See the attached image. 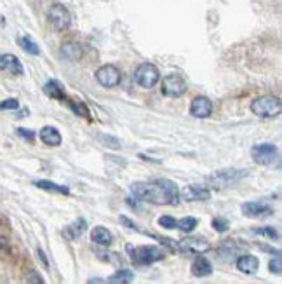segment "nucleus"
<instances>
[{"instance_id": "nucleus-5", "label": "nucleus", "mask_w": 282, "mask_h": 284, "mask_svg": "<svg viewBox=\"0 0 282 284\" xmlns=\"http://www.w3.org/2000/svg\"><path fill=\"white\" fill-rule=\"evenodd\" d=\"M160 81V72L153 63H141L134 70V82L143 89H152Z\"/></svg>"}, {"instance_id": "nucleus-9", "label": "nucleus", "mask_w": 282, "mask_h": 284, "mask_svg": "<svg viewBox=\"0 0 282 284\" xmlns=\"http://www.w3.org/2000/svg\"><path fill=\"white\" fill-rule=\"evenodd\" d=\"M186 89H188V86H186L185 79L181 77V75L173 73L162 79V94L164 96L180 98V96H183L186 93Z\"/></svg>"}, {"instance_id": "nucleus-34", "label": "nucleus", "mask_w": 282, "mask_h": 284, "mask_svg": "<svg viewBox=\"0 0 282 284\" xmlns=\"http://www.w3.org/2000/svg\"><path fill=\"white\" fill-rule=\"evenodd\" d=\"M26 284H45L42 275H40L37 270H30V272L26 274Z\"/></svg>"}, {"instance_id": "nucleus-19", "label": "nucleus", "mask_w": 282, "mask_h": 284, "mask_svg": "<svg viewBox=\"0 0 282 284\" xmlns=\"http://www.w3.org/2000/svg\"><path fill=\"white\" fill-rule=\"evenodd\" d=\"M91 241L99 246H110L111 241H114V236L106 227H94L93 232H91Z\"/></svg>"}, {"instance_id": "nucleus-1", "label": "nucleus", "mask_w": 282, "mask_h": 284, "mask_svg": "<svg viewBox=\"0 0 282 284\" xmlns=\"http://www.w3.org/2000/svg\"><path fill=\"white\" fill-rule=\"evenodd\" d=\"M131 194L134 199L150 202L155 206H178L180 190L171 179H155V182H136L131 185Z\"/></svg>"}, {"instance_id": "nucleus-29", "label": "nucleus", "mask_w": 282, "mask_h": 284, "mask_svg": "<svg viewBox=\"0 0 282 284\" xmlns=\"http://www.w3.org/2000/svg\"><path fill=\"white\" fill-rule=\"evenodd\" d=\"M252 232L258 234V236H265V237H268V239H275V241H279V239H280L279 232H277L273 227H260V228H252Z\"/></svg>"}, {"instance_id": "nucleus-27", "label": "nucleus", "mask_w": 282, "mask_h": 284, "mask_svg": "<svg viewBox=\"0 0 282 284\" xmlns=\"http://www.w3.org/2000/svg\"><path fill=\"white\" fill-rule=\"evenodd\" d=\"M68 101V107L72 108V112L78 117H84V119H91V114H89V108H87L86 103L82 101H73V99H66Z\"/></svg>"}, {"instance_id": "nucleus-16", "label": "nucleus", "mask_w": 282, "mask_h": 284, "mask_svg": "<svg viewBox=\"0 0 282 284\" xmlns=\"http://www.w3.org/2000/svg\"><path fill=\"white\" fill-rule=\"evenodd\" d=\"M39 136H40V140H42V143L47 145V147H60L61 141H63V138H61L60 131H58L56 127H52V126L42 127V129H40V133H39Z\"/></svg>"}, {"instance_id": "nucleus-25", "label": "nucleus", "mask_w": 282, "mask_h": 284, "mask_svg": "<svg viewBox=\"0 0 282 284\" xmlns=\"http://www.w3.org/2000/svg\"><path fill=\"white\" fill-rule=\"evenodd\" d=\"M18 45L23 49V51H26L28 54H33V56H39L40 54V47L37 45V42H33L32 37L28 35H23V37H18Z\"/></svg>"}, {"instance_id": "nucleus-11", "label": "nucleus", "mask_w": 282, "mask_h": 284, "mask_svg": "<svg viewBox=\"0 0 282 284\" xmlns=\"http://www.w3.org/2000/svg\"><path fill=\"white\" fill-rule=\"evenodd\" d=\"M180 197L183 200H188V202H193V200L204 202V200L211 199V190L207 189L206 185H197L195 183V185L185 187V189L180 192Z\"/></svg>"}, {"instance_id": "nucleus-14", "label": "nucleus", "mask_w": 282, "mask_h": 284, "mask_svg": "<svg viewBox=\"0 0 282 284\" xmlns=\"http://www.w3.org/2000/svg\"><path fill=\"white\" fill-rule=\"evenodd\" d=\"M0 70H7L12 75H24V68L19 58L11 53L0 54Z\"/></svg>"}, {"instance_id": "nucleus-32", "label": "nucleus", "mask_w": 282, "mask_h": 284, "mask_svg": "<svg viewBox=\"0 0 282 284\" xmlns=\"http://www.w3.org/2000/svg\"><path fill=\"white\" fill-rule=\"evenodd\" d=\"M268 269H270V272H273L275 275H280V272H282V260H280V254H277L275 258H272L270 263H268Z\"/></svg>"}, {"instance_id": "nucleus-30", "label": "nucleus", "mask_w": 282, "mask_h": 284, "mask_svg": "<svg viewBox=\"0 0 282 284\" xmlns=\"http://www.w3.org/2000/svg\"><path fill=\"white\" fill-rule=\"evenodd\" d=\"M18 108H19V101L16 98H9V99H4V101H0V112L18 110Z\"/></svg>"}, {"instance_id": "nucleus-13", "label": "nucleus", "mask_w": 282, "mask_h": 284, "mask_svg": "<svg viewBox=\"0 0 282 284\" xmlns=\"http://www.w3.org/2000/svg\"><path fill=\"white\" fill-rule=\"evenodd\" d=\"M242 213L249 218H268L273 215V208L263 202H246L242 204Z\"/></svg>"}, {"instance_id": "nucleus-6", "label": "nucleus", "mask_w": 282, "mask_h": 284, "mask_svg": "<svg viewBox=\"0 0 282 284\" xmlns=\"http://www.w3.org/2000/svg\"><path fill=\"white\" fill-rule=\"evenodd\" d=\"M47 19H49V24H51L54 30L63 32L70 27V23H72V14H70V11L66 9L63 4H52V6L49 7Z\"/></svg>"}, {"instance_id": "nucleus-23", "label": "nucleus", "mask_w": 282, "mask_h": 284, "mask_svg": "<svg viewBox=\"0 0 282 284\" xmlns=\"http://www.w3.org/2000/svg\"><path fill=\"white\" fill-rule=\"evenodd\" d=\"M134 281V274L129 269H120L119 272H115L111 277L108 279L106 284H131Z\"/></svg>"}, {"instance_id": "nucleus-38", "label": "nucleus", "mask_w": 282, "mask_h": 284, "mask_svg": "<svg viewBox=\"0 0 282 284\" xmlns=\"http://www.w3.org/2000/svg\"><path fill=\"white\" fill-rule=\"evenodd\" d=\"M4 246H6V239H4V237L0 236V248H4Z\"/></svg>"}, {"instance_id": "nucleus-18", "label": "nucleus", "mask_w": 282, "mask_h": 284, "mask_svg": "<svg viewBox=\"0 0 282 284\" xmlns=\"http://www.w3.org/2000/svg\"><path fill=\"white\" fill-rule=\"evenodd\" d=\"M61 54L70 61H78L84 54V49L78 42H65L61 45Z\"/></svg>"}, {"instance_id": "nucleus-20", "label": "nucleus", "mask_w": 282, "mask_h": 284, "mask_svg": "<svg viewBox=\"0 0 282 284\" xmlns=\"http://www.w3.org/2000/svg\"><path fill=\"white\" fill-rule=\"evenodd\" d=\"M44 93L49 96V98L52 99H60V101H65L66 99V94H65V87L60 84L54 79H51V81L47 82V84L44 86Z\"/></svg>"}, {"instance_id": "nucleus-8", "label": "nucleus", "mask_w": 282, "mask_h": 284, "mask_svg": "<svg viewBox=\"0 0 282 284\" xmlns=\"http://www.w3.org/2000/svg\"><path fill=\"white\" fill-rule=\"evenodd\" d=\"M98 84L106 87V89H111V87H117L120 84V79H122V73L115 65H103L99 66L94 73Z\"/></svg>"}, {"instance_id": "nucleus-26", "label": "nucleus", "mask_w": 282, "mask_h": 284, "mask_svg": "<svg viewBox=\"0 0 282 284\" xmlns=\"http://www.w3.org/2000/svg\"><path fill=\"white\" fill-rule=\"evenodd\" d=\"M197 223H199V221H197L195 216H185V218H181V220L176 221V228H180V230L185 232V234H190V232L195 230Z\"/></svg>"}, {"instance_id": "nucleus-12", "label": "nucleus", "mask_w": 282, "mask_h": 284, "mask_svg": "<svg viewBox=\"0 0 282 284\" xmlns=\"http://www.w3.org/2000/svg\"><path fill=\"white\" fill-rule=\"evenodd\" d=\"M190 114L195 119H207L213 114V103L206 96H197V98H193L192 105H190Z\"/></svg>"}, {"instance_id": "nucleus-4", "label": "nucleus", "mask_w": 282, "mask_h": 284, "mask_svg": "<svg viewBox=\"0 0 282 284\" xmlns=\"http://www.w3.org/2000/svg\"><path fill=\"white\" fill-rule=\"evenodd\" d=\"M127 253H129L132 263L136 265H152V263L162 260L165 256L164 249L159 246H139V248H132V244H127Z\"/></svg>"}, {"instance_id": "nucleus-22", "label": "nucleus", "mask_w": 282, "mask_h": 284, "mask_svg": "<svg viewBox=\"0 0 282 284\" xmlns=\"http://www.w3.org/2000/svg\"><path fill=\"white\" fill-rule=\"evenodd\" d=\"M33 185H35L37 189H42L45 192H52V194H61V195H68L70 194L68 187L58 185V183L49 182V179H39V182H33Z\"/></svg>"}, {"instance_id": "nucleus-24", "label": "nucleus", "mask_w": 282, "mask_h": 284, "mask_svg": "<svg viewBox=\"0 0 282 284\" xmlns=\"http://www.w3.org/2000/svg\"><path fill=\"white\" fill-rule=\"evenodd\" d=\"M237 244V241H225L221 244V248H219V256L221 258H225V260H230V258H234V256H237L239 251H240V248L239 246H235Z\"/></svg>"}, {"instance_id": "nucleus-17", "label": "nucleus", "mask_w": 282, "mask_h": 284, "mask_svg": "<svg viewBox=\"0 0 282 284\" xmlns=\"http://www.w3.org/2000/svg\"><path fill=\"white\" fill-rule=\"evenodd\" d=\"M192 274L195 277H207L213 274V263L204 256H197L192 263Z\"/></svg>"}, {"instance_id": "nucleus-33", "label": "nucleus", "mask_w": 282, "mask_h": 284, "mask_svg": "<svg viewBox=\"0 0 282 284\" xmlns=\"http://www.w3.org/2000/svg\"><path fill=\"white\" fill-rule=\"evenodd\" d=\"M211 225H213V228L216 232H227L228 230V221L225 218H219V216H216V218H213V221H211Z\"/></svg>"}, {"instance_id": "nucleus-21", "label": "nucleus", "mask_w": 282, "mask_h": 284, "mask_svg": "<svg viewBox=\"0 0 282 284\" xmlns=\"http://www.w3.org/2000/svg\"><path fill=\"white\" fill-rule=\"evenodd\" d=\"M86 228H87L86 220H84V218H78V220L73 221L72 225H68V227L65 228V230H63V236L66 237V239L73 241V239H77V237H80L82 234L86 232Z\"/></svg>"}, {"instance_id": "nucleus-15", "label": "nucleus", "mask_w": 282, "mask_h": 284, "mask_svg": "<svg viewBox=\"0 0 282 284\" xmlns=\"http://www.w3.org/2000/svg\"><path fill=\"white\" fill-rule=\"evenodd\" d=\"M237 269L240 270L242 274H256L260 269V260L255 256V254H240V256L237 258Z\"/></svg>"}, {"instance_id": "nucleus-28", "label": "nucleus", "mask_w": 282, "mask_h": 284, "mask_svg": "<svg viewBox=\"0 0 282 284\" xmlns=\"http://www.w3.org/2000/svg\"><path fill=\"white\" fill-rule=\"evenodd\" d=\"M98 140L101 141V143L105 145L106 148H114V150L120 148V141L115 136H111V135H98Z\"/></svg>"}, {"instance_id": "nucleus-3", "label": "nucleus", "mask_w": 282, "mask_h": 284, "mask_svg": "<svg viewBox=\"0 0 282 284\" xmlns=\"http://www.w3.org/2000/svg\"><path fill=\"white\" fill-rule=\"evenodd\" d=\"M251 112L255 115L261 117V119H273L282 112V103L280 98L273 94H265L256 98L255 101L251 103Z\"/></svg>"}, {"instance_id": "nucleus-31", "label": "nucleus", "mask_w": 282, "mask_h": 284, "mask_svg": "<svg viewBox=\"0 0 282 284\" xmlns=\"http://www.w3.org/2000/svg\"><path fill=\"white\" fill-rule=\"evenodd\" d=\"M176 218H173V216H169V215H164V216H160L159 218V225L160 227H164V228H167V230H171V228H176Z\"/></svg>"}, {"instance_id": "nucleus-36", "label": "nucleus", "mask_w": 282, "mask_h": 284, "mask_svg": "<svg viewBox=\"0 0 282 284\" xmlns=\"http://www.w3.org/2000/svg\"><path fill=\"white\" fill-rule=\"evenodd\" d=\"M37 253H39V256H40V260H42V263L45 267H49V263H47V258H45V254L42 253V249H37Z\"/></svg>"}, {"instance_id": "nucleus-35", "label": "nucleus", "mask_w": 282, "mask_h": 284, "mask_svg": "<svg viewBox=\"0 0 282 284\" xmlns=\"http://www.w3.org/2000/svg\"><path fill=\"white\" fill-rule=\"evenodd\" d=\"M18 135L24 138V140H28V141H33L35 140V133L30 131V129H24V127H19L18 129Z\"/></svg>"}, {"instance_id": "nucleus-37", "label": "nucleus", "mask_w": 282, "mask_h": 284, "mask_svg": "<svg viewBox=\"0 0 282 284\" xmlns=\"http://www.w3.org/2000/svg\"><path fill=\"white\" fill-rule=\"evenodd\" d=\"M87 284H105V281L103 279H99V277H94V279H89V282Z\"/></svg>"}, {"instance_id": "nucleus-10", "label": "nucleus", "mask_w": 282, "mask_h": 284, "mask_svg": "<svg viewBox=\"0 0 282 284\" xmlns=\"http://www.w3.org/2000/svg\"><path fill=\"white\" fill-rule=\"evenodd\" d=\"M176 249L186 254H202L211 249L209 241L202 237H185L180 242H176Z\"/></svg>"}, {"instance_id": "nucleus-2", "label": "nucleus", "mask_w": 282, "mask_h": 284, "mask_svg": "<svg viewBox=\"0 0 282 284\" xmlns=\"http://www.w3.org/2000/svg\"><path fill=\"white\" fill-rule=\"evenodd\" d=\"M247 174H249V171L247 169L227 168V169H219V171H216V173L209 174L206 179V183L213 187V189L223 190V189H228V187L235 185V183H239L240 179H244Z\"/></svg>"}, {"instance_id": "nucleus-7", "label": "nucleus", "mask_w": 282, "mask_h": 284, "mask_svg": "<svg viewBox=\"0 0 282 284\" xmlns=\"http://www.w3.org/2000/svg\"><path fill=\"white\" fill-rule=\"evenodd\" d=\"M251 157L261 166H270L279 157V148L272 143H260L251 148Z\"/></svg>"}]
</instances>
